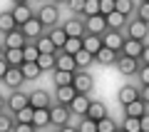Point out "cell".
Instances as JSON below:
<instances>
[{"mask_svg":"<svg viewBox=\"0 0 149 132\" xmlns=\"http://www.w3.org/2000/svg\"><path fill=\"white\" fill-rule=\"evenodd\" d=\"M72 87H74V92L90 95V92L95 90V77H92L87 70H74L72 72Z\"/></svg>","mask_w":149,"mask_h":132,"instance_id":"1","label":"cell"},{"mask_svg":"<svg viewBox=\"0 0 149 132\" xmlns=\"http://www.w3.org/2000/svg\"><path fill=\"white\" fill-rule=\"evenodd\" d=\"M70 117H72V112H70L67 105H50V125L52 127H60V130H65V127L70 125Z\"/></svg>","mask_w":149,"mask_h":132,"instance_id":"2","label":"cell"},{"mask_svg":"<svg viewBox=\"0 0 149 132\" xmlns=\"http://www.w3.org/2000/svg\"><path fill=\"white\" fill-rule=\"evenodd\" d=\"M124 35L137 37V40H147L149 37V22L139 20V18H132V20H127V25H124Z\"/></svg>","mask_w":149,"mask_h":132,"instance_id":"3","label":"cell"},{"mask_svg":"<svg viewBox=\"0 0 149 132\" xmlns=\"http://www.w3.org/2000/svg\"><path fill=\"white\" fill-rule=\"evenodd\" d=\"M37 20L42 22L45 27H52L60 22V8L55 5V3H47V5H42L40 10H37Z\"/></svg>","mask_w":149,"mask_h":132,"instance_id":"4","label":"cell"},{"mask_svg":"<svg viewBox=\"0 0 149 132\" xmlns=\"http://www.w3.org/2000/svg\"><path fill=\"white\" fill-rule=\"evenodd\" d=\"M20 32L25 35V40H35V37H40V35L45 32V25L37 20V15H32L30 20H25V22L20 25Z\"/></svg>","mask_w":149,"mask_h":132,"instance_id":"5","label":"cell"},{"mask_svg":"<svg viewBox=\"0 0 149 132\" xmlns=\"http://www.w3.org/2000/svg\"><path fill=\"white\" fill-rule=\"evenodd\" d=\"M114 65H117L119 75H127V77H134L137 70H139V60L137 58H129V55H122V53H119V58H117Z\"/></svg>","mask_w":149,"mask_h":132,"instance_id":"6","label":"cell"},{"mask_svg":"<svg viewBox=\"0 0 149 132\" xmlns=\"http://www.w3.org/2000/svg\"><path fill=\"white\" fill-rule=\"evenodd\" d=\"M82 22H85V32H92V35H102V32L107 30V22H104V15H85L82 18Z\"/></svg>","mask_w":149,"mask_h":132,"instance_id":"7","label":"cell"},{"mask_svg":"<svg viewBox=\"0 0 149 132\" xmlns=\"http://www.w3.org/2000/svg\"><path fill=\"white\" fill-rule=\"evenodd\" d=\"M124 37H127V35H122V30H104V32H102V45L119 53V50H122Z\"/></svg>","mask_w":149,"mask_h":132,"instance_id":"8","label":"cell"},{"mask_svg":"<svg viewBox=\"0 0 149 132\" xmlns=\"http://www.w3.org/2000/svg\"><path fill=\"white\" fill-rule=\"evenodd\" d=\"M70 112L72 115H77V117H82L87 112V107H90V95H85V92H74V97L70 100Z\"/></svg>","mask_w":149,"mask_h":132,"instance_id":"9","label":"cell"},{"mask_svg":"<svg viewBox=\"0 0 149 132\" xmlns=\"http://www.w3.org/2000/svg\"><path fill=\"white\" fill-rule=\"evenodd\" d=\"M10 15H13V20H15V25L20 27L22 22L30 20L35 13H32V8L27 5V3H15V5H13V10H10Z\"/></svg>","mask_w":149,"mask_h":132,"instance_id":"10","label":"cell"},{"mask_svg":"<svg viewBox=\"0 0 149 132\" xmlns=\"http://www.w3.org/2000/svg\"><path fill=\"white\" fill-rule=\"evenodd\" d=\"M55 70H67V72H74L77 65H74V58L65 50H55Z\"/></svg>","mask_w":149,"mask_h":132,"instance_id":"11","label":"cell"},{"mask_svg":"<svg viewBox=\"0 0 149 132\" xmlns=\"http://www.w3.org/2000/svg\"><path fill=\"white\" fill-rule=\"evenodd\" d=\"M142 48H144V40H137V37H124V42H122V50H119V53L139 60V55H142Z\"/></svg>","mask_w":149,"mask_h":132,"instance_id":"12","label":"cell"},{"mask_svg":"<svg viewBox=\"0 0 149 132\" xmlns=\"http://www.w3.org/2000/svg\"><path fill=\"white\" fill-rule=\"evenodd\" d=\"M3 82L10 87V90H20V85L25 82V77H22V72H20V67H8L5 70V75H3Z\"/></svg>","mask_w":149,"mask_h":132,"instance_id":"13","label":"cell"},{"mask_svg":"<svg viewBox=\"0 0 149 132\" xmlns=\"http://www.w3.org/2000/svg\"><path fill=\"white\" fill-rule=\"evenodd\" d=\"M27 105L30 107H50L52 105V97H50L47 90H32L27 95Z\"/></svg>","mask_w":149,"mask_h":132,"instance_id":"14","label":"cell"},{"mask_svg":"<svg viewBox=\"0 0 149 132\" xmlns=\"http://www.w3.org/2000/svg\"><path fill=\"white\" fill-rule=\"evenodd\" d=\"M62 30L67 32V37H82L85 35V22H82V18H70V20L62 22Z\"/></svg>","mask_w":149,"mask_h":132,"instance_id":"15","label":"cell"},{"mask_svg":"<svg viewBox=\"0 0 149 132\" xmlns=\"http://www.w3.org/2000/svg\"><path fill=\"white\" fill-rule=\"evenodd\" d=\"M127 20H129V18H127V15H122V13H117V10H112V13H107V15H104L107 30H124Z\"/></svg>","mask_w":149,"mask_h":132,"instance_id":"16","label":"cell"},{"mask_svg":"<svg viewBox=\"0 0 149 132\" xmlns=\"http://www.w3.org/2000/svg\"><path fill=\"white\" fill-rule=\"evenodd\" d=\"M50 125V107H32V127L42 130Z\"/></svg>","mask_w":149,"mask_h":132,"instance_id":"17","label":"cell"},{"mask_svg":"<svg viewBox=\"0 0 149 132\" xmlns=\"http://www.w3.org/2000/svg\"><path fill=\"white\" fill-rule=\"evenodd\" d=\"M117 58H119L117 50H109V48H104V45L95 53V62H100V65H114Z\"/></svg>","mask_w":149,"mask_h":132,"instance_id":"18","label":"cell"},{"mask_svg":"<svg viewBox=\"0 0 149 132\" xmlns=\"http://www.w3.org/2000/svg\"><path fill=\"white\" fill-rule=\"evenodd\" d=\"M20 72H22L25 80H37L40 75H42V70L37 67L35 60H22V62H20Z\"/></svg>","mask_w":149,"mask_h":132,"instance_id":"19","label":"cell"},{"mask_svg":"<svg viewBox=\"0 0 149 132\" xmlns=\"http://www.w3.org/2000/svg\"><path fill=\"white\" fill-rule=\"evenodd\" d=\"M25 35L20 32V27H15V30H10V32H5V40H3V45L5 48H22L25 45Z\"/></svg>","mask_w":149,"mask_h":132,"instance_id":"20","label":"cell"},{"mask_svg":"<svg viewBox=\"0 0 149 132\" xmlns=\"http://www.w3.org/2000/svg\"><path fill=\"white\" fill-rule=\"evenodd\" d=\"M25 105H27V95H25V92H17V90L5 100V107H8L10 112H17L20 107H25Z\"/></svg>","mask_w":149,"mask_h":132,"instance_id":"21","label":"cell"},{"mask_svg":"<svg viewBox=\"0 0 149 132\" xmlns=\"http://www.w3.org/2000/svg\"><path fill=\"white\" fill-rule=\"evenodd\" d=\"M82 48H85L87 53L95 55L97 50L102 48V35H92V32H85V35H82Z\"/></svg>","mask_w":149,"mask_h":132,"instance_id":"22","label":"cell"},{"mask_svg":"<svg viewBox=\"0 0 149 132\" xmlns=\"http://www.w3.org/2000/svg\"><path fill=\"white\" fill-rule=\"evenodd\" d=\"M137 97H139V87H137V85H124L122 90H119L117 100H119V105H127V102L137 100Z\"/></svg>","mask_w":149,"mask_h":132,"instance_id":"23","label":"cell"},{"mask_svg":"<svg viewBox=\"0 0 149 132\" xmlns=\"http://www.w3.org/2000/svg\"><path fill=\"white\" fill-rule=\"evenodd\" d=\"M72 58H74V65H77V70H87L92 62H95V55H92V53H87L85 48H82V50H77V53L72 55Z\"/></svg>","mask_w":149,"mask_h":132,"instance_id":"24","label":"cell"},{"mask_svg":"<svg viewBox=\"0 0 149 132\" xmlns=\"http://www.w3.org/2000/svg\"><path fill=\"white\" fill-rule=\"evenodd\" d=\"M3 58H5L8 65L20 67V62H22V48H5V50H3Z\"/></svg>","mask_w":149,"mask_h":132,"instance_id":"25","label":"cell"},{"mask_svg":"<svg viewBox=\"0 0 149 132\" xmlns=\"http://www.w3.org/2000/svg\"><path fill=\"white\" fill-rule=\"evenodd\" d=\"M124 107V115H129V117H142L144 112H147V105H144L142 100H132V102H127V105H122Z\"/></svg>","mask_w":149,"mask_h":132,"instance_id":"26","label":"cell"},{"mask_svg":"<svg viewBox=\"0 0 149 132\" xmlns=\"http://www.w3.org/2000/svg\"><path fill=\"white\" fill-rule=\"evenodd\" d=\"M55 97H57L60 105H70V100L74 97V87H72V85H57Z\"/></svg>","mask_w":149,"mask_h":132,"instance_id":"27","label":"cell"},{"mask_svg":"<svg viewBox=\"0 0 149 132\" xmlns=\"http://www.w3.org/2000/svg\"><path fill=\"white\" fill-rule=\"evenodd\" d=\"M47 37L52 40V45H55V48L60 50V48L65 45V40H67V32L62 30V25H52V27H50V32H47Z\"/></svg>","mask_w":149,"mask_h":132,"instance_id":"28","label":"cell"},{"mask_svg":"<svg viewBox=\"0 0 149 132\" xmlns=\"http://www.w3.org/2000/svg\"><path fill=\"white\" fill-rule=\"evenodd\" d=\"M85 115L92 117V120H100V117L107 115V105H104V102H100V100H90V107H87Z\"/></svg>","mask_w":149,"mask_h":132,"instance_id":"29","label":"cell"},{"mask_svg":"<svg viewBox=\"0 0 149 132\" xmlns=\"http://www.w3.org/2000/svg\"><path fill=\"white\" fill-rule=\"evenodd\" d=\"M35 62H37V67L42 70V72H47V70H55V53H40Z\"/></svg>","mask_w":149,"mask_h":132,"instance_id":"30","label":"cell"},{"mask_svg":"<svg viewBox=\"0 0 149 132\" xmlns=\"http://www.w3.org/2000/svg\"><path fill=\"white\" fill-rule=\"evenodd\" d=\"M134 8H137V0H114V10L122 13V15H134Z\"/></svg>","mask_w":149,"mask_h":132,"instance_id":"31","label":"cell"},{"mask_svg":"<svg viewBox=\"0 0 149 132\" xmlns=\"http://www.w3.org/2000/svg\"><path fill=\"white\" fill-rule=\"evenodd\" d=\"M117 130H119V125L112 120L109 115H104V117L97 120V132H117Z\"/></svg>","mask_w":149,"mask_h":132,"instance_id":"32","label":"cell"},{"mask_svg":"<svg viewBox=\"0 0 149 132\" xmlns=\"http://www.w3.org/2000/svg\"><path fill=\"white\" fill-rule=\"evenodd\" d=\"M32 42H35V45H37V50H40V53H55V50H57V48H55V45H52V40H50V37L45 35V32H42V35H40V37H35V40H32Z\"/></svg>","mask_w":149,"mask_h":132,"instance_id":"33","label":"cell"},{"mask_svg":"<svg viewBox=\"0 0 149 132\" xmlns=\"http://www.w3.org/2000/svg\"><path fill=\"white\" fill-rule=\"evenodd\" d=\"M60 50H65V53L74 55L77 50H82V37H67V40H65V45H62Z\"/></svg>","mask_w":149,"mask_h":132,"instance_id":"34","label":"cell"},{"mask_svg":"<svg viewBox=\"0 0 149 132\" xmlns=\"http://www.w3.org/2000/svg\"><path fill=\"white\" fill-rule=\"evenodd\" d=\"M37 55H40L37 45H35L32 40H27L25 45H22V60H37Z\"/></svg>","mask_w":149,"mask_h":132,"instance_id":"35","label":"cell"},{"mask_svg":"<svg viewBox=\"0 0 149 132\" xmlns=\"http://www.w3.org/2000/svg\"><path fill=\"white\" fill-rule=\"evenodd\" d=\"M52 82H55V87L57 85H72V72H67V70H55Z\"/></svg>","mask_w":149,"mask_h":132,"instance_id":"36","label":"cell"},{"mask_svg":"<svg viewBox=\"0 0 149 132\" xmlns=\"http://www.w3.org/2000/svg\"><path fill=\"white\" fill-rule=\"evenodd\" d=\"M15 20H13V15L10 13H0V32H10V30H15Z\"/></svg>","mask_w":149,"mask_h":132,"instance_id":"37","label":"cell"},{"mask_svg":"<svg viewBox=\"0 0 149 132\" xmlns=\"http://www.w3.org/2000/svg\"><path fill=\"white\" fill-rule=\"evenodd\" d=\"M134 15H137L139 20L149 22V0H139V3H137V8H134Z\"/></svg>","mask_w":149,"mask_h":132,"instance_id":"38","label":"cell"},{"mask_svg":"<svg viewBox=\"0 0 149 132\" xmlns=\"http://www.w3.org/2000/svg\"><path fill=\"white\" fill-rule=\"evenodd\" d=\"M77 130H80V132H97V120H92V117L82 115V120H80V125H77Z\"/></svg>","mask_w":149,"mask_h":132,"instance_id":"39","label":"cell"},{"mask_svg":"<svg viewBox=\"0 0 149 132\" xmlns=\"http://www.w3.org/2000/svg\"><path fill=\"white\" fill-rule=\"evenodd\" d=\"M97 13H100V0H85L82 15H97Z\"/></svg>","mask_w":149,"mask_h":132,"instance_id":"40","label":"cell"},{"mask_svg":"<svg viewBox=\"0 0 149 132\" xmlns=\"http://www.w3.org/2000/svg\"><path fill=\"white\" fill-rule=\"evenodd\" d=\"M122 130H127V132H139V117H129V115H124Z\"/></svg>","mask_w":149,"mask_h":132,"instance_id":"41","label":"cell"},{"mask_svg":"<svg viewBox=\"0 0 149 132\" xmlns=\"http://www.w3.org/2000/svg\"><path fill=\"white\" fill-rule=\"evenodd\" d=\"M70 8V13H74V15H82V5H85V0H65Z\"/></svg>","mask_w":149,"mask_h":132,"instance_id":"42","label":"cell"},{"mask_svg":"<svg viewBox=\"0 0 149 132\" xmlns=\"http://www.w3.org/2000/svg\"><path fill=\"white\" fill-rule=\"evenodd\" d=\"M137 77H139V82H142V85H149V65H142V62H139Z\"/></svg>","mask_w":149,"mask_h":132,"instance_id":"43","label":"cell"},{"mask_svg":"<svg viewBox=\"0 0 149 132\" xmlns=\"http://www.w3.org/2000/svg\"><path fill=\"white\" fill-rule=\"evenodd\" d=\"M112 10H114V0H100V15H107Z\"/></svg>","mask_w":149,"mask_h":132,"instance_id":"44","label":"cell"},{"mask_svg":"<svg viewBox=\"0 0 149 132\" xmlns=\"http://www.w3.org/2000/svg\"><path fill=\"white\" fill-rule=\"evenodd\" d=\"M10 130H13L10 115H0V132H10Z\"/></svg>","mask_w":149,"mask_h":132,"instance_id":"45","label":"cell"},{"mask_svg":"<svg viewBox=\"0 0 149 132\" xmlns=\"http://www.w3.org/2000/svg\"><path fill=\"white\" fill-rule=\"evenodd\" d=\"M13 130L15 132H30V130H35V127H32V122H15Z\"/></svg>","mask_w":149,"mask_h":132,"instance_id":"46","label":"cell"},{"mask_svg":"<svg viewBox=\"0 0 149 132\" xmlns=\"http://www.w3.org/2000/svg\"><path fill=\"white\" fill-rule=\"evenodd\" d=\"M139 132H149V112L139 117Z\"/></svg>","mask_w":149,"mask_h":132,"instance_id":"47","label":"cell"},{"mask_svg":"<svg viewBox=\"0 0 149 132\" xmlns=\"http://www.w3.org/2000/svg\"><path fill=\"white\" fill-rule=\"evenodd\" d=\"M139 100H142L144 105H149V85H142V87H139Z\"/></svg>","mask_w":149,"mask_h":132,"instance_id":"48","label":"cell"},{"mask_svg":"<svg viewBox=\"0 0 149 132\" xmlns=\"http://www.w3.org/2000/svg\"><path fill=\"white\" fill-rule=\"evenodd\" d=\"M139 62H142V65H149V42H144L142 55H139Z\"/></svg>","mask_w":149,"mask_h":132,"instance_id":"49","label":"cell"},{"mask_svg":"<svg viewBox=\"0 0 149 132\" xmlns=\"http://www.w3.org/2000/svg\"><path fill=\"white\" fill-rule=\"evenodd\" d=\"M10 67V65L5 62V58H3V53H0V80H3V75H5V70Z\"/></svg>","mask_w":149,"mask_h":132,"instance_id":"50","label":"cell"},{"mask_svg":"<svg viewBox=\"0 0 149 132\" xmlns=\"http://www.w3.org/2000/svg\"><path fill=\"white\" fill-rule=\"evenodd\" d=\"M3 107H5V97L0 95V112H3Z\"/></svg>","mask_w":149,"mask_h":132,"instance_id":"51","label":"cell"},{"mask_svg":"<svg viewBox=\"0 0 149 132\" xmlns=\"http://www.w3.org/2000/svg\"><path fill=\"white\" fill-rule=\"evenodd\" d=\"M15 3H27V0H13V5H15Z\"/></svg>","mask_w":149,"mask_h":132,"instance_id":"52","label":"cell"},{"mask_svg":"<svg viewBox=\"0 0 149 132\" xmlns=\"http://www.w3.org/2000/svg\"><path fill=\"white\" fill-rule=\"evenodd\" d=\"M55 3H65V0H55Z\"/></svg>","mask_w":149,"mask_h":132,"instance_id":"53","label":"cell"},{"mask_svg":"<svg viewBox=\"0 0 149 132\" xmlns=\"http://www.w3.org/2000/svg\"><path fill=\"white\" fill-rule=\"evenodd\" d=\"M0 53H3V48H0Z\"/></svg>","mask_w":149,"mask_h":132,"instance_id":"54","label":"cell"}]
</instances>
